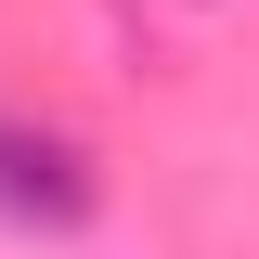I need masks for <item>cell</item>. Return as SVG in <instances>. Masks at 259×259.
Listing matches in <instances>:
<instances>
[{
  "instance_id": "cell-1",
  "label": "cell",
  "mask_w": 259,
  "mask_h": 259,
  "mask_svg": "<svg viewBox=\"0 0 259 259\" xmlns=\"http://www.w3.org/2000/svg\"><path fill=\"white\" fill-rule=\"evenodd\" d=\"M91 207H104V168H91L78 130L0 117V221H13V233H78Z\"/></svg>"
}]
</instances>
